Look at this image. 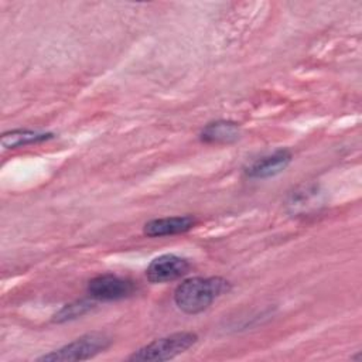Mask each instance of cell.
Here are the masks:
<instances>
[{"label": "cell", "mask_w": 362, "mask_h": 362, "mask_svg": "<svg viewBox=\"0 0 362 362\" xmlns=\"http://www.w3.org/2000/svg\"><path fill=\"white\" fill-rule=\"evenodd\" d=\"M229 290L230 283L222 277H192L184 280L175 288L174 301L181 311L198 314Z\"/></svg>", "instance_id": "obj_1"}, {"label": "cell", "mask_w": 362, "mask_h": 362, "mask_svg": "<svg viewBox=\"0 0 362 362\" xmlns=\"http://www.w3.org/2000/svg\"><path fill=\"white\" fill-rule=\"evenodd\" d=\"M198 337L194 332L182 331L174 332L171 335L157 338L129 356V361L136 362H156V361H168L174 356L185 352L197 342Z\"/></svg>", "instance_id": "obj_2"}, {"label": "cell", "mask_w": 362, "mask_h": 362, "mask_svg": "<svg viewBox=\"0 0 362 362\" xmlns=\"http://www.w3.org/2000/svg\"><path fill=\"white\" fill-rule=\"evenodd\" d=\"M112 339L103 332H89L72 342L38 358V361L64 362V361H85L103 352L109 348Z\"/></svg>", "instance_id": "obj_3"}, {"label": "cell", "mask_w": 362, "mask_h": 362, "mask_svg": "<svg viewBox=\"0 0 362 362\" xmlns=\"http://www.w3.org/2000/svg\"><path fill=\"white\" fill-rule=\"evenodd\" d=\"M134 283L115 274H100L88 283V293L95 300H122L134 293Z\"/></svg>", "instance_id": "obj_4"}, {"label": "cell", "mask_w": 362, "mask_h": 362, "mask_svg": "<svg viewBox=\"0 0 362 362\" xmlns=\"http://www.w3.org/2000/svg\"><path fill=\"white\" fill-rule=\"evenodd\" d=\"M189 269L191 264L185 257L165 253L150 262L146 276L151 283H167L185 276Z\"/></svg>", "instance_id": "obj_5"}, {"label": "cell", "mask_w": 362, "mask_h": 362, "mask_svg": "<svg viewBox=\"0 0 362 362\" xmlns=\"http://www.w3.org/2000/svg\"><path fill=\"white\" fill-rule=\"evenodd\" d=\"M291 161V153L286 148L277 150L273 154L264 156L256 161H253L250 165L246 167L245 173L249 178H270L281 171L290 164Z\"/></svg>", "instance_id": "obj_6"}, {"label": "cell", "mask_w": 362, "mask_h": 362, "mask_svg": "<svg viewBox=\"0 0 362 362\" xmlns=\"http://www.w3.org/2000/svg\"><path fill=\"white\" fill-rule=\"evenodd\" d=\"M195 225V218L191 215L182 216H167V218H156L144 223L143 232L150 238L157 236H168L184 233L189 230Z\"/></svg>", "instance_id": "obj_7"}, {"label": "cell", "mask_w": 362, "mask_h": 362, "mask_svg": "<svg viewBox=\"0 0 362 362\" xmlns=\"http://www.w3.org/2000/svg\"><path fill=\"white\" fill-rule=\"evenodd\" d=\"M199 137L204 143L229 144L240 137V126L232 120H215L201 130Z\"/></svg>", "instance_id": "obj_8"}, {"label": "cell", "mask_w": 362, "mask_h": 362, "mask_svg": "<svg viewBox=\"0 0 362 362\" xmlns=\"http://www.w3.org/2000/svg\"><path fill=\"white\" fill-rule=\"evenodd\" d=\"M52 137V133H44L38 130H28V129H17L7 132L1 136V146L4 148H17L33 143H40Z\"/></svg>", "instance_id": "obj_9"}, {"label": "cell", "mask_w": 362, "mask_h": 362, "mask_svg": "<svg viewBox=\"0 0 362 362\" xmlns=\"http://www.w3.org/2000/svg\"><path fill=\"white\" fill-rule=\"evenodd\" d=\"M93 307V303L88 301V300H81V301H75L71 304L64 305L54 317L55 322H64V321H69V320H75L83 314H86L90 308Z\"/></svg>", "instance_id": "obj_10"}]
</instances>
